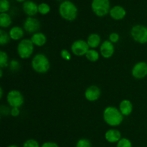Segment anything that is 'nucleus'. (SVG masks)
Wrapping results in <instances>:
<instances>
[{"label": "nucleus", "mask_w": 147, "mask_h": 147, "mask_svg": "<svg viewBox=\"0 0 147 147\" xmlns=\"http://www.w3.org/2000/svg\"><path fill=\"white\" fill-rule=\"evenodd\" d=\"M103 119L111 126H118L122 123L123 116L120 110L113 106H108L103 111Z\"/></svg>", "instance_id": "1"}, {"label": "nucleus", "mask_w": 147, "mask_h": 147, "mask_svg": "<svg viewBox=\"0 0 147 147\" xmlns=\"http://www.w3.org/2000/svg\"><path fill=\"white\" fill-rule=\"evenodd\" d=\"M59 13L62 18L67 21H73L78 16V8L71 1L65 0L59 6Z\"/></svg>", "instance_id": "2"}, {"label": "nucleus", "mask_w": 147, "mask_h": 147, "mask_svg": "<svg viewBox=\"0 0 147 147\" xmlns=\"http://www.w3.org/2000/svg\"><path fill=\"white\" fill-rule=\"evenodd\" d=\"M33 70L38 73H45L50 67V63L47 56L44 54H37L32 60Z\"/></svg>", "instance_id": "3"}, {"label": "nucleus", "mask_w": 147, "mask_h": 147, "mask_svg": "<svg viewBox=\"0 0 147 147\" xmlns=\"http://www.w3.org/2000/svg\"><path fill=\"white\" fill-rule=\"evenodd\" d=\"M91 9L93 13L98 17H105L110 12V0H93Z\"/></svg>", "instance_id": "4"}, {"label": "nucleus", "mask_w": 147, "mask_h": 147, "mask_svg": "<svg viewBox=\"0 0 147 147\" xmlns=\"http://www.w3.org/2000/svg\"><path fill=\"white\" fill-rule=\"evenodd\" d=\"M34 51V44L31 40L24 39L20 42L17 46V53L22 59H27L32 55Z\"/></svg>", "instance_id": "5"}, {"label": "nucleus", "mask_w": 147, "mask_h": 147, "mask_svg": "<svg viewBox=\"0 0 147 147\" xmlns=\"http://www.w3.org/2000/svg\"><path fill=\"white\" fill-rule=\"evenodd\" d=\"M132 38L140 44L147 43V27L142 24L134 26L131 30Z\"/></svg>", "instance_id": "6"}, {"label": "nucleus", "mask_w": 147, "mask_h": 147, "mask_svg": "<svg viewBox=\"0 0 147 147\" xmlns=\"http://www.w3.org/2000/svg\"><path fill=\"white\" fill-rule=\"evenodd\" d=\"M7 100L11 108H20L24 103V96L19 90H11L7 94Z\"/></svg>", "instance_id": "7"}, {"label": "nucleus", "mask_w": 147, "mask_h": 147, "mask_svg": "<svg viewBox=\"0 0 147 147\" xmlns=\"http://www.w3.org/2000/svg\"><path fill=\"white\" fill-rule=\"evenodd\" d=\"M89 50H90V47L87 42L83 40H76L71 45L72 52L76 56L86 55Z\"/></svg>", "instance_id": "8"}, {"label": "nucleus", "mask_w": 147, "mask_h": 147, "mask_svg": "<svg viewBox=\"0 0 147 147\" xmlns=\"http://www.w3.org/2000/svg\"><path fill=\"white\" fill-rule=\"evenodd\" d=\"M132 76L136 79H143L147 76V63L139 62L132 68Z\"/></svg>", "instance_id": "9"}, {"label": "nucleus", "mask_w": 147, "mask_h": 147, "mask_svg": "<svg viewBox=\"0 0 147 147\" xmlns=\"http://www.w3.org/2000/svg\"><path fill=\"white\" fill-rule=\"evenodd\" d=\"M24 28L27 32L36 33L40 28V22L37 19L32 17H28L24 23Z\"/></svg>", "instance_id": "10"}, {"label": "nucleus", "mask_w": 147, "mask_h": 147, "mask_svg": "<svg viewBox=\"0 0 147 147\" xmlns=\"http://www.w3.org/2000/svg\"><path fill=\"white\" fill-rule=\"evenodd\" d=\"M100 55L104 58H110L114 54L115 48L113 43L109 40H105L100 47Z\"/></svg>", "instance_id": "11"}, {"label": "nucleus", "mask_w": 147, "mask_h": 147, "mask_svg": "<svg viewBox=\"0 0 147 147\" xmlns=\"http://www.w3.org/2000/svg\"><path fill=\"white\" fill-rule=\"evenodd\" d=\"M101 91L96 86H91L88 88L85 91V97L89 101H96L100 98Z\"/></svg>", "instance_id": "12"}, {"label": "nucleus", "mask_w": 147, "mask_h": 147, "mask_svg": "<svg viewBox=\"0 0 147 147\" xmlns=\"http://www.w3.org/2000/svg\"><path fill=\"white\" fill-rule=\"evenodd\" d=\"M22 9L24 12L28 17H33L38 12V5L35 2L30 0H27L23 3Z\"/></svg>", "instance_id": "13"}, {"label": "nucleus", "mask_w": 147, "mask_h": 147, "mask_svg": "<svg viewBox=\"0 0 147 147\" xmlns=\"http://www.w3.org/2000/svg\"><path fill=\"white\" fill-rule=\"evenodd\" d=\"M109 14L114 20H121L126 17V11L121 6L116 5L111 8Z\"/></svg>", "instance_id": "14"}, {"label": "nucleus", "mask_w": 147, "mask_h": 147, "mask_svg": "<svg viewBox=\"0 0 147 147\" xmlns=\"http://www.w3.org/2000/svg\"><path fill=\"white\" fill-rule=\"evenodd\" d=\"M106 140L109 143H118L121 138V134L117 129H109L105 134Z\"/></svg>", "instance_id": "15"}, {"label": "nucleus", "mask_w": 147, "mask_h": 147, "mask_svg": "<svg viewBox=\"0 0 147 147\" xmlns=\"http://www.w3.org/2000/svg\"><path fill=\"white\" fill-rule=\"evenodd\" d=\"M31 41L34 44V45L37 47H42L47 42V37L45 34L42 32H36L32 34L31 37Z\"/></svg>", "instance_id": "16"}, {"label": "nucleus", "mask_w": 147, "mask_h": 147, "mask_svg": "<svg viewBox=\"0 0 147 147\" xmlns=\"http://www.w3.org/2000/svg\"><path fill=\"white\" fill-rule=\"evenodd\" d=\"M119 110L123 116H129L133 111V105L129 100H123L119 104Z\"/></svg>", "instance_id": "17"}, {"label": "nucleus", "mask_w": 147, "mask_h": 147, "mask_svg": "<svg viewBox=\"0 0 147 147\" xmlns=\"http://www.w3.org/2000/svg\"><path fill=\"white\" fill-rule=\"evenodd\" d=\"M10 36V38L13 40H21L24 36V30L22 27L15 26L11 28L9 32Z\"/></svg>", "instance_id": "18"}, {"label": "nucleus", "mask_w": 147, "mask_h": 147, "mask_svg": "<svg viewBox=\"0 0 147 147\" xmlns=\"http://www.w3.org/2000/svg\"><path fill=\"white\" fill-rule=\"evenodd\" d=\"M86 42L90 48H96L100 44V37L96 33H93L88 36Z\"/></svg>", "instance_id": "19"}, {"label": "nucleus", "mask_w": 147, "mask_h": 147, "mask_svg": "<svg viewBox=\"0 0 147 147\" xmlns=\"http://www.w3.org/2000/svg\"><path fill=\"white\" fill-rule=\"evenodd\" d=\"M11 24V18L7 13H1L0 14V27L1 28L9 27Z\"/></svg>", "instance_id": "20"}, {"label": "nucleus", "mask_w": 147, "mask_h": 147, "mask_svg": "<svg viewBox=\"0 0 147 147\" xmlns=\"http://www.w3.org/2000/svg\"><path fill=\"white\" fill-rule=\"evenodd\" d=\"M85 56L89 61L93 63L96 62L99 59V53L94 49H90Z\"/></svg>", "instance_id": "21"}, {"label": "nucleus", "mask_w": 147, "mask_h": 147, "mask_svg": "<svg viewBox=\"0 0 147 147\" xmlns=\"http://www.w3.org/2000/svg\"><path fill=\"white\" fill-rule=\"evenodd\" d=\"M10 36L9 33L4 30H0V44L1 45H4L9 42L10 41Z\"/></svg>", "instance_id": "22"}, {"label": "nucleus", "mask_w": 147, "mask_h": 147, "mask_svg": "<svg viewBox=\"0 0 147 147\" xmlns=\"http://www.w3.org/2000/svg\"><path fill=\"white\" fill-rule=\"evenodd\" d=\"M50 11V7L47 3L42 2L38 4V12L42 15H46Z\"/></svg>", "instance_id": "23"}, {"label": "nucleus", "mask_w": 147, "mask_h": 147, "mask_svg": "<svg viewBox=\"0 0 147 147\" xmlns=\"http://www.w3.org/2000/svg\"><path fill=\"white\" fill-rule=\"evenodd\" d=\"M9 65L8 55L4 51H0V67L1 68L7 67Z\"/></svg>", "instance_id": "24"}, {"label": "nucleus", "mask_w": 147, "mask_h": 147, "mask_svg": "<svg viewBox=\"0 0 147 147\" xmlns=\"http://www.w3.org/2000/svg\"><path fill=\"white\" fill-rule=\"evenodd\" d=\"M10 8V3L8 0L0 1V12L7 13Z\"/></svg>", "instance_id": "25"}, {"label": "nucleus", "mask_w": 147, "mask_h": 147, "mask_svg": "<svg viewBox=\"0 0 147 147\" xmlns=\"http://www.w3.org/2000/svg\"><path fill=\"white\" fill-rule=\"evenodd\" d=\"M116 147H132V144L129 139L126 138H122L117 143Z\"/></svg>", "instance_id": "26"}, {"label": "nucleus", "mask_w": 147, "mask_h": 147, "mask_svg": "<svg viewBox=\"0 0 147 147\" xmlns=\"http://www.w3.org/2000/svg\"><path fill=\"white\" fill-rule=\"evenodd\" d=\"M76 147H92V145L88 139H81L77 142Z\"/></svg>", "instance_id": "27"}, {"label": "nucleus", "mask_w": 147, "mask_h": 147, "mask_svg": "<svg viewBox=\"0 0 147 147\" xmlns=\"http://www.w3.org/2000/svg\"><path fill=\"white\" fill-rule=\"evenodd\" d=\"M23 147H40L38 142L34 139H28L23 144Z\"/></svg>", "instance_id": "28"}, {"label": "nucleus", "mask_w": 147, "mask_h": 147, "mask_svg": "<svg viewBox=\"0 0 147 147\" xmlns=\"http://www.w3.org/2000/svg\"><path fill=\"white\" fill-rule=\"evenodd\" d=\"M60 55L61 57L65 60H70L71 59V55L69 53V51L66 49H63L61 50V53H60Z\"/></svg>", "instance_id": "29"}, {"label": "nucleus", "mask_w": 147, "mask_h": 147, "mask_svg": "<svg viewBox=\"0 0 147 147\" xmlns=\"http://www.w3.org/2000/svg\"><path fill=\"white\" fill-rule=\"evenodd\" d=\"M119 39H120V36L116 32H112L109 35V41L111 42L112 43L118 42Z\"/></svg>", "instance_id": "30"}, {"label": "nucleus", "mask_w": 147, "mask_h": 147, "mask_svg": "<svg viewBox=\"0 0 147 147\" xmlns=\"http://www.w3.org/2000/svg\"><path fill=\"white\" fill-rule=\"evenodd\" d=\"M9 66L11 70H14V71H16V70H19V68L20 67V63H19V62L15 60H12L11 62H10Z\"/></svg>", "instance_id": "31"}, {"label": "nucleus", "mask_w": 147, "mask_h": 147, "mask_svg": "<svg viewBox=\"0 0 147 147\" xmlns=\"http://www.w3.org/2000/svg\"><path fill=\"white\" fill-rule=\"evenodd\" d=\"M20 111L19 108H11V111H10V114L14 117H17L20 115Z\"/></svg>", "instance_id": "32"}, {"label": "nucleus", "mask_w": 147, "mask_h": 147, "mask_svg": "<svg viewBox=\"0 0 147 147\" xmlns=\"http://www.w3.org/2000/svg\"><path fill=\"white\" fill-rule=\"evenodd\" d=\"M41 147H59L57 144H56L55 142H45L44 144H42Z\"/></svg>", "instance_id": "33"}, {"label": "nucleus", "mask_w": 147, "mask_h": 147, "mask_svg": "<svg viewBox=\"0 0 147 147\" xmlns=\"http://www.w3.org/2000/svg\"><path fill=\"white\" fill-rule=\"evenodd\" d=\"M0 93H1V95H0V98H1L3 96V89L2 88H0Z\"/></svg>", "instance_id": "34"}, {"label": "nucleus", "mask_w": 147, "mask_h": 147, "mask_svg": "<svg viewBox=\"0 0 147 147\" xmlns=\"http://www.w3.org/2000/svg\"><path fill=\"white\" fill-rule=\"evenodd\" d=\"M3 76V71H2V68L0 69V77L2 78Z\"/></svg>", "instance_id": "35"}, {"label": "nucleus", "mask_w": 147, "mask_h": 147, "mask_svg": "<svg viewBox=\"0 0 147 147\" xmlns=\"http://www.w3.org/2000/svg\"><path fill=\"white\" fill-rule=\"evenodd\" d=\"M17 1H18V2H24V1H27V0H16Z\"/></svg>", "instance_id": "36"}, {"label": "nucleus", "mask_w": 147, "mask_h": 147, "mask_svg": "<svg viewBox=\"0 0 147 147\" xmlns=\"http://www.w3.org/2000/svg\"><path fill=\"white\" fill-rule=\"evenodd\" d=\"M7 147H18L17 146V145H9V146H8Z\"/></svg>", "instance_id": "37"}]
</instances>
